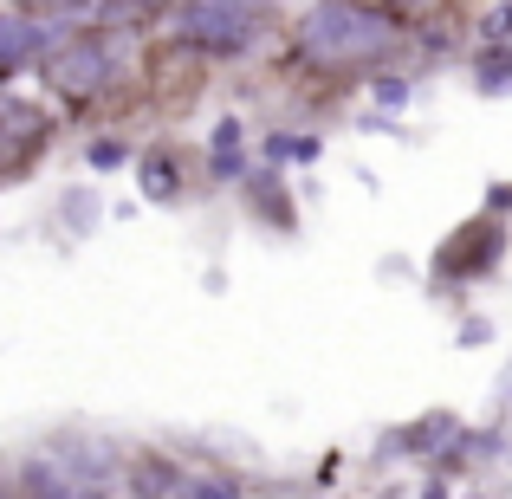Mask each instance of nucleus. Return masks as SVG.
<instances>
[{
  "label": "nucleus",
  "instance_id": "f257e3e1",
  "mask_svg": "<svg viewBox=\"0 0 512 499\" xmlns=\"http://www.w3.org/2000/svg\"><path fill=\"white\" fill-rule=\"evenodd\" d=\"M39 78H46V91L59 104L91 111V104H104V98H117V91L137 85V39L104 33V26L72 33V39H52V46L39 52Z\"/></svg>",
  "mask_w": 512,
  "mask_h": 499
},
{
  "label": "nucleus",
  "instance_id": "f03ea898",
  "mask_svg": "<svg viewBox=\"0 0 512 499\" xmlns=\"http://www.w3.org/2000/svg\"><path fill=\"white\" fill-rule=\"evenodd\" d=\"M402 46V13L389 7H305L292 20V52L312 72H363Z\"/></svg>",
  "mask_w": 512,
  "mask_h": 499
},
{
  "label": "nucleus",
  "instance_id": "7ed1b4c3",
  "mask_svg": "<svg viewBox=\"0 0 512 499\" xmlns=\"http://www.w3.org/2000/svg\"><path fill=\"white\" fill-rule=\"evenodd\" d=\"M26 499H104L124 480V461H111V448L104 441H52V448H39L33 461H26Z\"/></svg>",
  "mask_w": 512,
  "mask_h": 499
},
{
  "label": "nucleus",
  "instance_id": "20e7f679",
  "mask_svg": "<svg viewBox=\"0 0 512 499\" xmlns=\"http://www.w3.org/2000/svg\"><path fill=\"white\" fill-rule=\"evenodd\" d=\"M273 13L266 7H234V0H201V7H169L163 26H169V46L188 52V59H240L253 52V39L266 33Z\"/></svg>",
  "mask_w": 512,
  "mask_h": 499
},
{
  "label": "nucleus",
  "instance_id": "39448f33",
  "mask_svg": "<svg viewBox=\"0 0 512 499\" xmlns=\"http://www.w3.org/2000/svg\"><path fill=\"white\" fill-rule=\"evenodd\" d=\"M500 247H506V227L493 221V214H480V221H467L461 234L441 240L435 253V279H480L500 266Z\"/></svg>",
  "mask_w": 512,
  "mask_h": 499
},
{
  "label": "nucleus",
  "instance_id": "423d86ee",
  "mask_svg": "<svg viewBox=\"0 0 512 499\" xmlns=\"http://www.w3.org/2000/svg\"><path fill=\"white\" fill-rule=\"evenodd\" d=\"M46 137H52V117L39 111V104H26V98H7L0 91V156H7V175H20L26 163H33L39 150H46Z\"/></svg>",
  "mask_w": 512,
  "mask_h": 499
},
{
  "label": "nucleus",
  "instance_id": "0eeeda50",
  "mask_svg": "<svg viewBox=\"0 0 512 499\" xmlns=\"http://www.w3.org/2000/svg\"><path fill=\"white\" fill-rule=\"evenodd\" d=\"M39 46H52V33L33 20V13H0V78L20 72V65H33Z\"/></svg>",
  "mask_w": 512,
  "mask_h": 499
},
{
  "label": "nucleus",
  "instance_id": "6e6552de",
  "mask_svg": "<svg viewBox=\"0 0 512 499\" xmlns=\"http://www.w3.org/2000/svg\"><path fill=\"white\" fill-rule=\"evenodd\" d=\"M182 467L169 461V454H137V461L124 467V487L137 493V499H175V487H182Z\"/></svg>",
  "mask_w": 512,
  "mask_h": 499
},
{
  "label": "nucleus",
  "instance_id": "1a4fd4ad",
  "mask_svg": "<svg viewBox=\"0 0 512 499\" xmlns=\"http://www.w3.org/2000/svg\"><path fill=\"white\" fill-rule=\"evenodd\" d=\"M318 150H325V143H318L312 130H305V137L299 130H279V137L260 143V163L266 169H292V163H318Z\"/></svg>",
  "mask_w": 512,
  "mask_h": 499
},
{
  "label": "nucleus",
  "instance_id": "9d476101",
  "mask_svg": "<svg viewBox=\"0 0 512 499\" xmlns=\"http://www.w3.org/2000/svg\"><path fill=\"white\" fill-rule=\"evenodd\" d=\"M137 175H143V195L150 201H182V163H175V150H150Z\"/></svg>",
  "mask_w": 512,
  "mask_h": 499
},
{
  "label": "nucleus",
  "instance_id": "9b49d317",
  "mask_svg": "<svg viewBox=\"0 0 512 499\" xmlns=\"http://www.w3.org/2000/svg\"><path fill=\"white\" fill-rule=\"evenodd\" d=\"M175 499H240V480H221V474L182 480V487H175Z\"/></svg>",
  "mask_w": 512,
  "mask_h": 499
},
{
  "label": "nucleus",
  "instance_id": "f8f14e48",
  "mask_svg": "<svg viewBox=\"0 0 512 499\" xmlns=\"http://www.w3.org/2000/svg\"><path fill=\"white\" fill-rule=\"evenodd\" d=\"M85 163H91V169H117V163H124V143H117V137H91Z\"/></svg>",
  "mask_w": 512,
  "mask_h": 499
},
{
  "label": "nucleus",
  "instance_id": "ddd939ff",
  "mask_svg": "<svg viewBox=\"0 0 512 499\" xmlns=\"http://www.w3.org/2000/svg\"><path fill=\"white\" fill-rule=\"evenodd\" d=\"M214 156H240V124H234V117L214 124Z\"/></svg>",
  "mask_w": 512,
  "mask_h": 499
},
{
  "label": "nucleus",
  "instance_id": "4468645a",
  "mask_svg": "<svg viewBox=\"0 0 512 499\" xmlns=\"http://www.w3.org/2000/svg\"><path fill=\"white\" fill-rule=\"evenodd\" d=\"M376 104H389V111L409 104V85H402V78H376Z\"/></svg>",
  "mask_w": 512,
  "mask_h": 499
}]
</instances>
